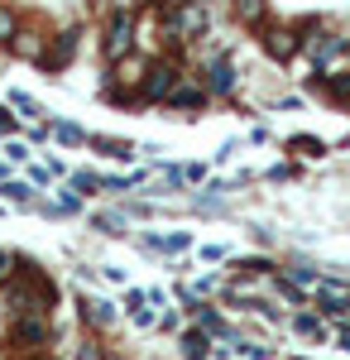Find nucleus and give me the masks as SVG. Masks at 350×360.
<instances>
[{"label": "nucleus", "instance_id": "obj_1", "mask_svg": "<svg viewBox=\"0 0 350 360\" xmlns=\"http://www.w3.org/2000/svg\"><path fill=\"white\" fill-rule=\"evenodd\" d=\"M212 25V15H207V5L202 0H183V5H173V15H168V44H192V39H202Z\"/></svg>", "mask_w": 350, "mask_h": 360}, {"label": "nucleus", "instance_id": "obj_2", "mask_svg": "<svg viewBox=\"0 0 350 360\" xmlns=\"http://www.w3.org/2000/svg\"><path fill=\"white\" fill-rule=\"evenodd\" d=\"M101 53H106V63H120L125 53H135V10H115V15H110Z\"/></svg>", "mask_w": 350, "mask_h": 360}, {"label": "nucleus", "instance_id": "obj_3", "mask_svg": "<svg viewBox=\"0 0 350 360\" xmlns=\"http://www.w3.org/2000/svg\"><path fill=\"white\" fill-rule=\"evenodd\" d=\"M178 63H149L144 68V77H139V96L144 101H168L173 96V86H178Z\"/></svg>", "mask_w": 350, "mask_h": 360}, {"label": "nucleus", "instance_id": "obj_4", "mask_svg": "<svg viewBox=\"0 0 350 360\" xmlns=\"http://www.w3.org/2000/svg\"><path fill=\"white\" fill-rule=\"evenodd\" d=\"M307 298L322 307L326 317H350V288L336 283V278H317V283L307 288Z\"/></svg>", "mask_w": 350, "mask_h": 360}, {"label": "nucleus", "instance_id": "obj_5", "mask_svg": "<svg viewBox=\"0 0 350 360\" xmlns=\"http://www.w3.org/2000/svg\"><path fill=\"white\" fill-rule=\"evenodd\" d=\"M10 336H15V346L34 351V346H44V341H48V317H44V312H20V317H15V327H10Z\"/></svg>", "mask_w": 350, "mask_h": 360}, {"label": "nucleus", "instance_id": "obj_6", "mask_svg": "<svg viewBox=\"0 0 350 360\" xmlns=\"http://www.w3.org/2000/svg\"><path fill=\"white\" fill-rule=\"evenodd\" d=\"M77 39H82V29L72 25V29H63L53 39V49H44V58H39V68H48V72H63L72 58H77Z\"/></svg>", "mask_w": 350, "mask_h": 360}, {"label": "nucleus", "instance_id": "obj_7", "mask_svg": "<svg viewBox=\"0 0 350 360\" xmlns=\"http://www.w3.org/2000/svg\"><path fill=\"white\" fill-rule=\"evenodd\" d=\"M202 77H207V82H202L207 96H231V91H235V68H231V58H226V53H216L212 63H207Z\"/></svg>", "mask_w": 350, "mask_h": 360}, {"label": "nucleus", "instance_id": "obj_8", "mask_svg": "<svg viewBox=\"0 0 350 360\" xmlns=\"http://www.w3.org/2000/svg\"><path fill=\"white\" fill-rule=\"evenodd\" d=\"M297 49H302V34H297V29H269V34H264V53L278 58V63H293Z\"/></svg>", "mask_w": 350, "mask_h": 360}, {"label": "nucleus", "instance_id": "obj_9", "mask_svg": "<svg viewBox=\"0 0 350 360\" xmlns=\"http://www.w3.org/2000/svg\"><path fill=\"white\" fill-rule=\"evenodd\" d=\"M125 312H130L135 327H159V307H149L144 288H125Z\"/></svg>", "mask_w": 350, "mask_h": 360}, {"label": "nucleus", "instance_id": "obj_10", "mask_svg": "<svg viewBox=\"0 0 350 360\" xmlns=\"http://www.w3.org/2000/svg\"><path fill=\"white\" fill-rule=\"evenodd\" d=\"M44 49H48V44H44V34H39V29H15V39H10V53L25 58V63H39Z\"/></svg>", "mask_w": 350, "mask_h": 360}, {"label": "nucleus", "instance_id": "obj_11", "mask_svg": "<svg viewBox=\"0 0 350 360\" xmlns=\"http://www.w3.org/2000/svg\"><path fill=\"white\" fill-rule=\"evenodd\" d=\"M192 317H197V327L212 336V341H235V332L226 327V317H221L216 307H202V303H197V307H192Z\"/></svg>", "mask_w": 350, "mask_h": 360}, {"label": "nucleus", "instance_id": "obj_12", "mask_svg": "<svg viewBox=\"0 0 350 360\" xmlns=\"http://www.w3.org/2000/svg\"><path fill=\"white\" fill-rule=\"evenodd\" d=\"M293 332L302 336V341H317V346H326V341H331V327H326L317 312H293Z\"/></svg>", "mask_w": 350, "mask_h": 360}, {"label": "nucleus", "instance_id": "obj_13", "mask_svg": "<svg viewBox=\"0 0 350 360\" xmlns=\"http://www.w3.org/2000/svg\"><path fill=\"white\" fill-rule=\"evenodd\" d=\"M82 322H91V327H110L115 322V307L106 303V298H82Z\"/></svg>", "mask_w": 350, "mask_h": 360}, {"label": "nucleus", "instance_id": "obj_14", "mask_svg": "<svg viewBox=\"0 0 350 360\" xmlns=\"http://www.w3.org/2000/svg\"><path fill=\"white\" fill-rule=\"evenodd\" d=\"M212 336L202 332V327H192V332H183V356L188 360H212Z\"/></svg>", "mask_w": 350, "mask_h": 360}, {"label": "nucleus", "instance_id": "obj_15", "mask_svg": "<svg viewBox=\"0 0 350 360\" xmlns=\"http://www.w3.org/2000/svg\"><path fill=\"white\" fill-rule=\"evenodd\" d=\"M168 106H173V111H202V106H207V91H197V86H173V96H168Z\"/></svg>", "mask_w": 350, "mask_h": 360}, {"label": "nucleus", "instance_id": "obj_16", "mask_svg": "<svg viewBox=\"0 0 350 360\" xmlns=\"http://www.w3.org/2000/svg\"><path fill=\"white\" fill-rule=\"evenodd\" d=\"M144 245L159 250V255H183V250L192 245V236H188V231H173V236H144Z\"/></svg>", "mask_w": 350, "mask_h": 360}, {"label": "nucleus", "instance_id": "obj_17", "mask_svg": "<svg viewBox=\"0 0 350 360\" xmlns=\"http://www.w3.org/2000/svg\"><path fill=\"white\" fill-rule=\"evenodd\" d=\"M231 10H235V20H240V25H264V15H269V5H264V0H231Z\"/></svg>", "mask_w": 350, "mask_h": 360}, {"label": "nucleus", "instance_id": "obj_18", "mask_svg": "<svg viewBox=\"0 0 350 360\" xmlns=\"http://www.w3.org/2000/svg\"><path fill=\"white\" fill-rule=\"evenodd\" d=\"M91 149H101L106 159H135V144L130 139H91Z\"/></svg>", "mask_w": 350, "mask_h": 360}, {"label": "nucleus", "instance_id": "obj_19", "mask_svg": "<svg viewBox=\"0 0 350 360\" xmlns=\"http://www.w3.org/2000/svg\"><path fill=\"white\" fill-rule=\"evenodd\" d=\"M5 106H10V111H20L25 120H39V115H44V106H39L34 96H25V91H10V101H5Z\"/></svg>", "mask_w": 350, "mask_h": 360}, {"label": "nucleus", "instance_id": "obj_20", "mask_svg": "<svg viewBox=\"0 0 350 360\" xmlns=\"http://www.w3.org/2000/svg\"><path fill=\"white\" fill-rule=\"evenodd\" d=\"M231 351H235L240 360H273V351H269V346H259V341H240V336L231 341Z\"/></svg>", "mask_w": 350, "mask_h": 360}, {"label": "nucleus", "instance_id": "obj_21", "mask_svg": "<svg viewBox=\"0 0 350 360\" xmlns=\"http://www.w3.org/2000/svg\"><path fill=\"white\" fill-rule=\"evenodd\" d=\"M322 82H326V91H331L336 101H346V106H350V72H326Z\"/></svg>", "mask_w": 350, "mask_h": 360}, {"label": "nucleus", "instance_id": "obj_22", "mask_svg": "<svg viewBox=\"0 0 350 360\" xmlns=\"http://www.w3.org/2000/svg\"><path fill=\"white\" fill-rule=\"evenodd\" d=\"M0 193L10 197V202H29V197H34V183H15V178H5Z\"/></svg>", "mask_w": 350, "mask_h": 360}, {"label": "nucleus", "instance_id": "obj_23", "mask_svg": "<svg viewBox=\"0 0 350 360\" xmlns=\"http://www.w3.org/2000/svg\"><path fill=\"white\" fill-rule=\"evenodd\" d=\"M15 29H20V15H15L10 5H0V44H10V39H15Z\"/></svg>", "mask_w": 350, "mask_h": 360}, {"label": "nucleus", "instance_id": "obj_24", "mask_svg": "<svg viewBox=\"0 0 350 360\" xmlns=\"http://www.w3.org/2000/svg\"><path fill=\"white\" fill-rule=\"evenodd\" d=\"M53 139L58 144H86V135H82L77 125H53Z\"/></svg>", "mask_w": 350, "mask_h": 360}, {"label": "nucleus", "instance_id": "obj_25", "mask_svg": "<svg viewBox=\"0 0 350 360\" xmlns=\"http://www.w3.org/2000/svg\"><path fill=\"white\" fill-rule=\"evenodd\" d=\"M197 259H202V264H221V259H226V245H202Z\"/></svg>", "mask_w": 350, "mask_h": 360}, {"label": "nucleus", "instance_id": "obj_26", "mask_svg": "<svg viewBox=\"0 0 350 360\" xmlns=\"http://www.w3.org/2000/svg\"><path fill=\"white\" fill-rule=\"evenodd\" d=\"M5 154H10V164H29V149L20 139H5Z\"/></svg>", "mask_w": 350, "mask_h": 360}, {"label": "nucleus", "instance_id": "obj_27", "mask_svg": "<svg viewBox=\"0 0 350 360\" xmlns=\"http://www.w3.org/2000/svg\"><path fill=\"white\" fill-rule=\"evenodd\" d=\"M178 178H183V183H202V178H207V168H202V164H188V168H178Z\"/></svg>", "mask_w": 350, "mask_h": 360}, {"label": "nucleus", "instance_id": "obj_28", "mask_svg": "<svg viewBox=\"0 0 350 360\" xmlns=\"http://www.w3.org/2000/svg\"><path fill=\"white\" fill-rule=\"evenodd\" d=\"M10 274H15V259H10V255H0V288L10 283Z\"/></svg>", "mask_w": 350, "mask_h": 360}, {"label": "nucleus", "instance_id": "obj_29", "mask_svg": "<svg viewBox=\"0 0 350 360\" xmlns=\"http://www.w3.org/2000/svg\"><path fill=\"white\" fill-rule=\"evenodd\" d=\"M15 130V115H10V106H0V139Z\"/></svg>", "mask_w": 350, "mask_h": 360}, {"label": "nucleus", "instance_id": "obj_30", "mask_svg": "<svg viewBox=\"0 0 350 360\" xmlns=\"http://www.w3.org/2000/svg\"><path fill=\"white\" fill-rule=\"evenodd\" d=\"M77 360H101V346H96V341H86V346L77 351Z\"/></svg>", "mask_w": 350, "mask_h": 360}, {"label": "nucleus", "instance_id": "obj_31", "mask_svg": "<svg viewBox=\"0 0 350 360\" xmlns=\"http://www.w3.org/2000/svg\"><path fill=\"white\" fill-rule=\"evenodd\" d=\"M336 346H341V351L350 356V327H341V332H336Z\"/></svg>", "mask_w": 350, "mask_h": 360}, {"label": "nucleus", "instance_id": "obj_32", "mask_svg": "<svg viewBox=\"0 0 350 360\" xmlns=\"http://www.w3.org/2000/svg\"><path fill=\"white\" fill-rule=\"evenodd\" d=\"M5 178H10V168H5V164H0V183H5Z\"/></svg>", "mask_w": 350, "mask_h": 360}]
</instances>
